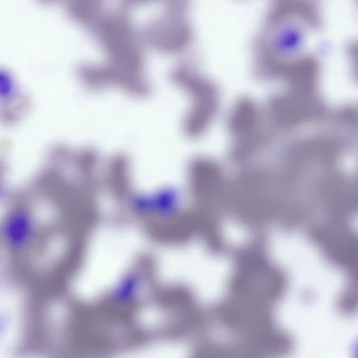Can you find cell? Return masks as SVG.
<instances>
[{
  "instance_id": "1",
  "label": "cell",
  "mask_w": 358,
  "mask_h": 358,
  "mask_svg": "<svg viewBox=\"0 0 358 358\" xmlns=\"http://www.w3.org/2000/svg\"><path fill=\"white\" fill-rule=\"evenodd\" d=\"M148 40L155 48L174 50L185 48L189 39V31L185 23L180 22H157L148 29Z\"/></svg>"
},
{
  "instance_id": "3",
  "label": "cell",
  "mask_w": 358,
  "mask_h": 358,
  "mask_svg": "<svg viewBox=\"0 0 358 358\" xmlns=\"http://www.w3.org/2000/svg\"><path fill=\"white\" fill-rule=\"evenodd\" d=\"M124 1L128 3H140L148 1L150 0H124Z\"/></svg>"
},
{
  "instance_id": "2",
  "label": "cell",
  "mask_w": 358,
  "mask_h": 358,
  "mask_svg": "<svg viewBox=\"0 0 358 358\" xmlns=\"http://www.w3.org/2000/svg\"><path fill=\"white\" fill-rule=\"evenodd\" d=\"M15 83L10 74L3 69H0V97L3 99L13 97Z\"/></svg>"
}]
</instances>
